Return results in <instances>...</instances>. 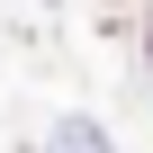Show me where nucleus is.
<instances>
[{"mask_svg": "<svg viewBox=\"0 0 153 153\" xmlns=\"http://www.w3.org/2000/svg\"><path fill=\"white\" fill-rule=\"evenodd\" d=\"M144 63H153V18H144Z\"/></svg>", "mask_w": 153, "mask_h": 153, "instance_id": "nucleus-2", "label": "nucleus"}, {"mask_svg": "<svg viewBox=\"0 0 153 153\" xmlns=\"http://www.w3.org/2000/svg\"><path fill=\"white\" fill-rule=\"evenodd\" d=\"M54 153H108V144H99L90 126H63V135H54Z\"/></svg>", "mask_w": 153, "mask_h": 153, "instance_id": "nucleus-1", "label": "nucleus"}]
</instances>
